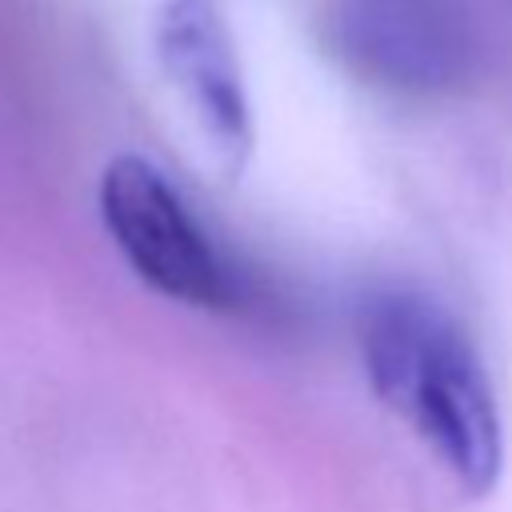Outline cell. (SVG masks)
Here are the masks:
<instances>
[{
  "label": "cell",
  "mask_w": 512,
  "mask_h": 512,
  "mask_svg": "<svg viewBox=\"0 0 512 512\" xmlns=\"http://www.w3.org/2000/svg\"><path fill=\"white\" fill-rule=\"evenodd\" d=\"M100 220L128 268L168 300L192 308H232L240 280L180 192L136 152L112 156L100 176Z\"/></svg>",
  "instance_id": "7a4b0ae2"
},
{
  "label": "cell",
  "mask_w": 512,
  "mask_h": 512,
  "mask_svg": "<svg viewBox=\"0 0 512 512\" xmlns=\"http://www.w3.org/2000/svg\"><path fill=\"white\" fill-rule=\"evenodd\" d=\"M360 352L376 400L396 412L468 496L504 472V428L468 332L428 296L380 292L360 308Z\"/></svg>",
  "instance_id": "6da1fadb"
},
{
  "label": "cell",
  "mask_w": 512,
  "mask_h": 512,
  "mask_svg": "<svg viewBox=\"0 0 512 512\" xmlns=\"http://www.w3.org/2000/svg\"><path fill=\"white\" fill-rule=\"evenodd\" d=\"M152 40L164 76L188 100L204 140H212L228 172H240L256 144V128L224 8L216 0H168Z\"/></svg>",
  "instance_id": "3957f363"
}]
</instances>
